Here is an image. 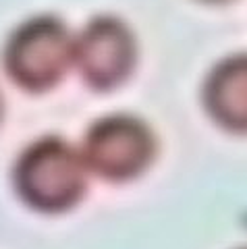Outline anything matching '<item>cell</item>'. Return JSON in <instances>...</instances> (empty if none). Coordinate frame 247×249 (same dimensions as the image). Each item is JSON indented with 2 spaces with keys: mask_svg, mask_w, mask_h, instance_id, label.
Listing matches in <instances>:
<instances>
[{
  "mask_svg": "<svg viewBox=\"0 0 247 249\" xmlns=\"http://www.w3.org/2000/svg\"><path fill=\"white\" fill-rule=\"evenodd\" d=\"M202 2H210V4H220V2H227V0H202Z\"/></svg>",
  "mask_w": 247,
  "mask_h": 249,
  "instance_id": "cell-6",
  "label": "cell"
},
{
  "mask_svg": "<svg viewBox=\"0 0 247 249\" xmlns=\"http://www.w3.org/2000/svg\"><path fill=\"white\" fill-rule=\"evenodd\" d=\"M0 116H2V98H0Z\"/></svg>",
  "mask_w": 247,
  "mask_h": 249,
  "instance_id": "cell-7",
  "label": "cell"
},
{
  "mask_svg": "<svg viewBox=\"0 0 247 249\" xmlns=\"http://www.w3.org/2000/svg\"><path fill=\"white\" fill-rule=\"evenodd\" d=\"M241 249H247V247H241Z\"/></svg>",
  "mask_w": 247,
  "mask_h": 249,
  "instance_id": "cell-8",
  "label": "cell"
},
{
  "mask_svg": "<svg viewBox=\"0 0 247 249\" xmlns=\"http://www.w3.org/2000/svg\"><path fill=\"white\" fill-rule=\"evenodd\" d=\"M202 102L218 127L247 135V52L216 62L204 81Z\"/></svg>",
  "mask_w": 247,
  "mask_h": 249,
  "instance_id": "cell-5",
  "label": "cell"
},
{
  "mask_svg": "<svg viewBox=\"0 0 247 249\" xmlns=\"http://www.w3.org/2000/svg\"><path fill=\"white\" fill-rule=\"evenodd\" d=\"M83 83L94 91H112L137 65V42L125 21L112 15L94 17L75 37V60Z\"/></svg>",
  "mask_w": 247,
  "mask_h": 249,
  "instance_id": "cell-4",
  "label": "cell"
},
{
  "mask_svg": "<svg viewBox=\"0 0 247 249\" xmlns=\"http://www.w3.org/2000/svg\"><path fill=\"white\" fill-rule=\"evenodd\" d=\"M154 131L137 116L108 114L83 135L81 156L91 175L108 183H129L141 177L156 160Z\"/></svg>",
  "mask_w": 247,
  "mask_h": 249,
  "instance_id": "cell-3",
  "label": "cell"
},
{
  "mask_svg": "<svg viewBox=\"0 0 247 249\" xmlns=\"http://www.w3.org/2000/svg\"><path fill=\"white\" fill-rule=\"evenodd\" d=\"M73 60L75 37L52 15H40L21 23L2 48V71L19 89L29 93L56 88Z\"/></svg>",
  "mask_w": 247,
  "mask_h": 249,
  "instance_id": "cell-2",
  "label": "cell"
},
{
  "mask_svg": "<svg viewBox=\"0 0 247 249\" xmlns=\"http://www.w3.org/2000/svg\"><path fill=\"white\" fill-rule=\"evenodd\" d=\"M88 166L79 150L56 135H46L19 154L13 168L17 197L29 210L63 214L79 206L88 191Z\"/></svg>",
  "mask_w": 247,
  "mask_h": 249,
  "instance_id": "cell-1",
  "label": "cell"
}]
</instances>
